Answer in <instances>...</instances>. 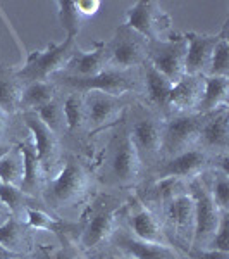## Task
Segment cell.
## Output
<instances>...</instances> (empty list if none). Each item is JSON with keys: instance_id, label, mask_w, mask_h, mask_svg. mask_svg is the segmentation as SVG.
<instances>
[{"instance_id": "30bf717a", "label": "cell", "mask_w": 229, "mask_h": 259, "mask_svg": "<svg viewBox=\"0 0 229 259\" xmlns=\"http://www.w3.org/2000/svg\"><path fill=\"white\" fill-rule=\"evenodd\" d=\"M203 114L165 116L164 139H162V161L181 152L198 147L200 132L203 126Z\"/></svg>"}, {"instance_id": "9a60e30c", "label": "cell", "mask_w": 229, "mask_h": 259, "mask_svg": "<svg viewBox=\"0 0 229 259\" xmlns=\"http://www.w3.org/2000/svg\"><path fill=\"white\" fill-rule=\"evenodd\" d=\"M119 221L124 225L135 237L155 244L170 245L162 227V221L152 209H148L135 194L124 200V206L121 209Z\"/></svg>"}, {"instance_id": "52a82bcc", "label": "cell", "mask_w": 229, "mask_h": 259, "mask_svg": "<svg viewBox=\"0 0 229 259\" xmlns=\"http://www.w3.org/2000/svg\"><path fill=\"white\" fill-rule=\"evenodd\" d=\"M188 192L195 202V233L193 240H191V247L207 249L219 227L220 216L224 211H220L212 199L203 175L190 180Z\"/></svg>"}, {"instance_id": "ba28073f", "label": "cell", "mask_w": 229, "mask_h": 259, "mask_svg": "<svg viewBox=\"0 0 229 259\" xmlns=\"http://www.w3.org/2000/svg\"><path fill=\"white\" fill-rule=\"evenodd\" d=\"M105 47L109 54L110 69H140L147 62L148 40L124 23L116 28L112 38L105 41Z\"/></svg>"}, {"instance_id": "60d3db41", "label": "cell", "mask_w": 229, "mask_h": 259, "mask_svg": "<svg viewBox=\"0 0 229 259\" xmlns=\"http://www.w3.org/2000/svg\"><path fill=\"white\" fill-rule=\"evenodd\" d=\"M90 259H131V257L124 256L123 252H119L118 249H114L109 244V249H107V250H103L102 247H100V249L95 250V252H91Z\"/></svg>"}, {"instance_id": "7bdbcfd3", "label": "cell", "mask_w": 229, "mask_h": 259, "mask_svg": "<svg viewBox=\"0 0 229 259\" xmlns=\"http://www.w3.org/2000/svg\"><path fill=\"white\" fill-rule=\"evenodd\" d=\"M11 216H12V214H11V211L7 209V207H6V204H4L2 200H0V225H4V223H6V221L9 220Z\"/></svg>"}, {"instance_id": "d6986e66", "label": "cell", "mask_w": 229, "mask_h": 259, "mask_svg": "<svg viewBox=\"0 0 229 259\" xmlns=\"http://www.w3.org/2000/svg\"><path fill=\"white\" fill-rule=\"evenodd\" d=\"M203 89H205V76L185 74L180 81L173 85L167 99V107H165V116L195 114L202 100Z\"/></svg>"}, {"instance_id": "bcb514c9", "label": "cell", "mask_w": 229, "mask_h": 259, "mask_svg": "<svg viewBox=\"0 0 229 259\" xmlns=\"http://www.w3.org/2000/svg\"><path fill=\"white\" fill-rule=\"evenodd\" d=\"M18 259H24V257H18Z\"/></svg>"}, {"instance_id": "1f68e13d", "label": "cell", "mask_w": 229, "mask_h": 259, "mask_svg": "<svg viewBox=\"0 0 229 259\" xmlns=\"http://www.w3.org/2000/svg\"><path fill=\"white\" fill-rule=\"evenodd\" d=\"M0 200L6 204V207L14 218L23 221H26L28 207H36L35 204L40 202V199H33L30 195L23 194L18 187L4 185V183H0Z\"/></svg>"}, {"instance_id": "4fadbf2b", "label": "cell", "mask_w": 229, "mask_h": 259, "mask_svg": "<svg viewBox=\"0 0 229 259\" xmlns=\"http://www.w3.org/2000/svg\"><path fill=\"white\" fill-rule=\"evenodd\" d=\"M162 227L170 242L178 250L191 245L195 233V202L190 192H185L173 202L167 204L160 214Z\"/></svg>"}, {"instance_id": "4316f807", "label": "cell", "mask_w": 229, "mask_h": 259, "mask_svg": "<svg viewBox=\"0 0 229 259\" xmlns=\"http://www.w3.org/2000/svg\"><path fill=\"white\" fill-rule=\"evenodd\" d=\"M21 94H23V83L18 78V68L0 64V109L9 116L19 112Z\"/></svg>"}, {"instance_id": "83f0119b", "label": "cell", "mask_w": 229, "mask_h": 259, "mask_svg": "<svg viewBox=\"0 0 229 259\" xmlns=\"http://www.w3.org/2000/svg\"><path fill=\"white\" fill-rule=\"evenodd\" d=\"M229 104V78L224 76H205V89L202 100L198 104L197 114H210V112L227 107Z\"/></svg>"}, {"instance_id": "f546056e", "label": "cell", "mask_w": 229, "mask_h": 259, "mask_svg": "<svg viewBox=\"0 0 229 259\" xmlns=\"http://www.w3.org/2000/svg\"><path fill=\"white\" fill-rule=\"evenodd\" d=\"M24 177V157L19 145L14 144L9 152H6L0 159V183L11 187H21Z\"/></svg>"}, {"instance_id": "7a4b0ae2", "label": "cell", "mask_w": 229, "mask_h": 259, "mask_svg": "<svg viewBox=\"0 0 229 259\" xmlns=\"http://www.w3.org/2000/svg\"><path fill=\"white\" fill-rule=\"evenodd\" d=\"M93 185L90 171L74 156L66 159L57 177L47 178L41 189L40 200L50 212H62L78 206L86 199Z\"/></svg>"}, {"instance_id": "cb8c5ba5", "label": "cell", "mask_w": 229, "mask_h": 259, "mask_svg": "<svg viewBox=\"0 0 229 259\" xmlns=\"http://www.w3.org/2000/svg\"><path fill=\"white\" fill-rule=\"evenodd\" d=\"M26 223L33 230H41V232H52L57 237L62 245H71V237L78 235L80 237L83 223L81 220L78 223L73 221L57 218V216L48 214L41 207H28L26 211Z\"/></svg>"}, {"instance_id": "e575fe53", "label": "cell", "mask_w": 229, "mask_h": 259, "mask_svg": "<svg viewBox=\"0 0 229 259\" xmlns=\"http://www.w3.org/2000/svg\"><path fill=\"white\" fill-rule=\"evenodd\" d=\"M209 175L210 178H207L205 175H203V178L207 182L212 199L220 211H229V175L220 171L219 168L209 171Z\"/></svg>"}, {"instance_id": "5b68a950", "label": "cell", "mask_w": 229, "mask_h": 259, "mask_svg": "<svg viewBox=\"0 0 229 259\" xmlns=\"http://www.w3.org/2000/svg\"><path fill=\"white\" fill-rule=\"evenodd\" d=\"M50 81L59 90L68 92H102L116 97H141V69H107L90 78H74L57 73L50 78Z\"/></svg>"}, {"instance_id": "ee69618b", "label": "cell", "mask_w": 229, "mask_h": 259, "mask_svg": "<svg viewBox=\"0 0 229 259\" xmlns=\"http://www.w3.org/2000/svg\"><path fill=\"white\" fill-rule=\"evenodd\" d=\"M18 257H23V256H18V254L11 252V250H7L6 247L0 245V259H18Z\"/></svg>"}, {"instance_id": "ac0fdd59", "label": "cell", "mask_w": 229, "mask_h": 259, "mask_svg": "<svg viewBox=\"0 0 229 259\" xmlns=\"http://www.w3.org/2000/svg\"><path fill=\"white\" fill-rule=\"evenodd\" d=\"M188 183L190 182H186V180L173 178V177L150 178L147 183H143L135 192V195L148 209H152L160 218L162 211L167 207L169 202H173L174 199L180 197L185 192H188Z\"/></svg>"}, {"instance_id": "7c38bea8", "label": "cell", "mask_w": 229, "mask_h": 259, "mask_svg": "<svg viewBox=\"0 0 229 259\" xmlns=\"http://www.w3.org/2000/svg\"><path fill=\"white\" fill-rule=\"evenodd\" d=\"M86 130L91 133L114 128L126 114L128 107L135 102L133 97H116L102 92H85Z\"/></svg>"}, {"instance_id": "277c9868", "label": "cell", "mask_w": 229, "mask_h": 259, "mask_svg": "<svg viewBox=\"0 0 229 259\" xmlns=\"http://www.w3.org/2000/svg\"><path fill=\"white\" fill-rule=\"evenodd\" d=\"M124 200L112 194H98L91 200L88 209L83 214V228L78 237L81 254H91L97 249L109 244L110 235L119 225V214Z\"/></svg>"}, {"instance_id": "7402d4cb", "label": "cell", "mask_w": 229, "mask_h": 259, "mask_svg": "<svg viewBox=\"0 0 229 259\" xmlns=\"http://www.w3.org/2000/svg\"><path fill=\"white\" fill-rule=\"evenodd\" d=\"M186 38V74H197V76H207L210 68L212 54L219 41L217 35H207V33H195L188 31L183 33Z\"/></svg>"}, {"instance_id": "3957f363", "label": "cell", "mask_w": 229, "mask_h": 259, "mask_svg": "<svg viewBox=\"0 0 229 259\" xmlns=\"http://www.w3.org/2000/svg\"><path fill=\"white\" fill-rule=\"evenodd\" d=\"M126 123L145 171L153 169L162 161L165 116L133 102L126 111Z\"/></svg>"}, {"instance_id": "74e56055", "label": "cell", "mask_w": 229, "mask_h": 259, "mask_svg": "<svg viewBox=\"0 0 229 259\" xmlns=\"http://www.w3.org/2000/svg\"><path fill=\"white\" fill-rule=\"evenodd\" d=\"M81 254V250L73 245H64V249L61 250H48L45 247L36 249L35 245V259H78Z\"/></svg>"}, {"instance_id": "8992f818", "label": "cell", "mask_w": 229, "mask_h": 259, "mask_svg": "<svg viewBox=\"0 0 229 259\" xmlns=\"http://www.w3.org/2000/svg\"><path fill=\"white\" fill-rule=\"evenodd\" d=\"M78 49L76 38L66 36L64 41H50L45 50H35L28 56L26 64L18 68V78L24 85L33 81H47L53 74L64 71L66 64Z\"/></svg>"}, {"instance_id": "d4e9b609", "label": "cell", "mask_w": 229, "mask_h": 259, "mask_svg": "<svg viewBox=\"0 0 229 259\" xmlns=\"http://www.w3.org/2000/svg\"><path fill=\"white\" fill-rule=\"evenodd\" d=\"M0 245L18 256H28L35 249V230L28 227L26 221L11 216L0 225Z\"/></svg>"}, {"instance_id": "e0dca14e", "label": "cell", "mask_w": 229, "mask_h": 259, "mask_svg": "<svg viewBox=\"0 0 229 259\" xmlns=\"http://www.w3.org/2000/svg\"><path fill=\"white\" fill-rule=\"evenodd\" d=\"M26 128L30 130V137L35 145L36 156L43 168L45 175L50 177L55 166L61 162L62 150H61V137H57L48 126H45L36 112H23L21 114Z\"/></svg>"}, {"instance_id": "ffe728a7", "label": "cell", "mask_w": 229, "mask_h": 259, "mask_svg": "<svg viewBox=\"0 0 229 259\" xmlns=\"http://www.w3.org/2000/svg\"><path fill=\"white\" fill-rule=\"evenodd\" d=\"M198 147L207 150L214 157L229 156V107H220L210 114H205Z\"/></svg>"}, {"instance_id": "f35d334b", "label": "cell", "mask_w": 229, "mask_h": 259, "mask_svg": "<svg viewBox=\"0 0 229 259\" xmlns=\"http://www.w3.org/2000/svg\"><path fill=\"white\" fill-rule=\"evenodd\" d=\"M183 256L186 259H229V252H222V250L215 249H198V247H186L181 249Z\"/></svg>"}, {"instance_id": "f6af8a7d", "label": "cell", "mask_w": 229, "mask_h": 259, "mask_svg": "<svg viewBox=\"0 0 229 259\" xmlns=\"http://www.w3.org/2000/svg\"><path fill=\"white\" fill-rule=\"evenodd\" d=\"M12 145H14V144H2V145H0V159H2V156H4V154H6V152H9Z\"/></svg>"}, {"instance_id": "d590c367", "label": "cell", "mask_w": 229, "mask_h": 259, "mask_svg": "<svg viewBox=\"0 0 229 259\" xmlns=\"http://www.w3.org/2000/svg\"><path fill=\"white\" fill-rule=\"evenodd\" d=\"M57 18H59L62 30L66 31V36L76 38L78 33L81 31L83 21L85 19L78 12L74 2H71V0H59L57 2Z\"/></svg>"}, {"instance_id": "4dcf8cb0", "label": "cell", "mask_w": 229, "mask_h": 259, "mask_svg": "<svg viewBox=\"0 0 229 259\" xmlns=\"http://www.w3.org/2000/svg\"><path fill=\"white\" fill-rule=\"evenodd\" d=\"M64 104L66 124L68 133H80L86 130V107H85V95L80 92H69L68 97L62 100Z\"/></svg>"}, {"instance_id": "484cf974", "label": "cell", "mask_w": 229, "mask_h": 259, "mask_svg": "<svg viewBox=\"0 0 229 259\" xmlns=\"http://www.w3.org/2000/svg\"><path fill=\"white\" fill-rule=\"evenodd\" d=\"M19 149L23 152L24 157V177L21 182V192L26 195H30L33 199H40L41 189H43V183L47 180L43 168H41L38 156H36L35 145H33L31 137L30 139H24L19 142Z\"/></svg>"}, {"instance_id": "603a6c76", "label": "cell", "mask_w": 229, "mask_h": 259, "mask_svg": "<svg viewBox=\"0 0 229 259\" xmlns=\"http://www.w3.org/2000/svg\"><path fill=\"white\" fill-rule=\"evenodd\" d=\"M107 69H110V66L105 41H95L93 49L88 50V52H83L80 47L74 50L73 57L61 73L74 78H90L97 76V74Z\"/></svg>"}, {"instance_id": "836d02e7", "label": "cell", "mask_w": 229, "mask_h": 259, "mask_svg": "<svg viewBox=\"0 0 229 259\" xmlns=\"http://www.w3.org/2000/svg\"><path fill=\"white\" fill-rule=\"evenodd\" d=\"M36 116H38V118L43 121L45 126H48L57 137H62L64 133H68L64 104H62V99L59 95L50 100V102H47L45 106H41L40 109L36 111Z\"/></svg>"}, {"instance_id": "d6a6232c", "label": "cell", "mask_w": 229, "mask_h": 259, "mask_svg": "<svg viewBox=\"0 0 229 259\" xmlns=\"http://www.w3.org/2000/svg\"><path fill=\"white\" fill-rule=\"evenodd\" d=\"M207 76L229 78V19H226L222 30L219 31V41L214 49V54H212Z\"/></svg>"}, {"instance_id": "b9f144b4", "label": "cell", "mask_w": 229, "mask_h": 259, "mask_svg": "<svg viewBox=\"0 0 229 259\" xmlns=\"http://www.w3.org/2000/svg\"><path fill=\"white\" fill-rule=\"evenodd\" d=\"M11 116L7 114V112H4L0 109V145L2 144H7L6 142V135L7 132H9V124H11Z\"/></svg>"}, {"instance_id": "5bb4252c", "label": "cell", "mask_w": 229, "mask_h": 259, "mask_svg": "<svg viewBox=\"0 0 229 259\" xmlns=\"http://www.w3.org/2000/svg\"><path fill=\"white\" fill-rule=\"evenodd\" d=\"M186 38L183 33H173L169 38L148 41L147 61L157 71H160L173 83L180 81L186 74Z\"/></svg>"}, {"instance_id": "6da1fadb", "label": "cell", "mask_w": 229, "mask_h": 259, "mask_svg": "<svg viewBox=\"0 0 229 259\" xmlns=\"http://www.w3.org/2000/svg\"><path fill=\"white\" fill-rule=\"evenodd\" d=\"M145 168L131 140L126 114L114 126L103 154L98 178L109 189H135L141 182Z\"/></svg>"}, {"instance_id": "ab89813d", "label": "cell", "mask_w": 229, "mask_h": 259, "mask_svg": "<svg viewBox=\"0 0 229 259\" xmlns=\"http://www.w3.org/2000/svg\"><path fill=\"white\" fill-rule=\"evenodd\" d=\"M74 6H76L78 12L81 14V18L86 19L97 14L102 2H100V0H78V2H74Z\"/></svg>"}, {"instance_id": "8d00e7d4", "label": "cell", "mask_w": 229, "mask_h": 259, "mask_svg": "<svg viewBox=\"0 0 229 259\" xmlns=\"http://www.w3.org/2000/svg\"><path fill=\"white\" fill-rule=\"evenodd\" d=\"M207 249L222 250V252H229V211H224L220 216L219 227L215 230L214 237H212L210 244Z\"/></svg>"}, {"instance_id": "2e32d148", "label": "cell", "mask_w": 229, "mask_h": 259, "mask_svg": "<svg viewBox=\"0 0 229 259\" xmlns=\"http://www.w3.org/2000/svg\"><path fill=\"white\" fill-rule=\"evenodd\" d=\"M109 244L131 259H186L174 245L155 244L135 237L121 221L110 235Z\"/></svg>"}, {"instance_id": "9c48e42d", "label": "cell", "mask_w": 229, "mask_h": 259, "mask_svg": "<svg viewBox=\"0 0 229 259\" xmlns=\"http://www.w3.org/2000/svg\"><path fill=\"white\" fill-rule=\"evenodd\" d=\"M126 26L148 41L165 40L173 35V19L155 0H138L126 12Z\"/></svg>"}, {"instance_id": "8fae6325", "label": "cell", "mask_w": 229, "mask_h": 259, "mask_svg": "<svg viewBox=\"0 0 229 259\" xmlns=\"http://www.w3.org/2000/svg\"><path fill=\"white\" fill-rule=\"evenodd\" d=\"M217 161L219 157H214L202 147H193L186 150V152H181L178 156L160 161L155 168L148 171V175L150 178L173 177L190 182V180L198 178L214 168H217Z\"/></svg>"}, {"instance_id": "44dd1931", "label": "cell", "mask_w": 229, "mask_h": 259, "mask_svg": "<svg viewBox=\"0 0 229 259\" xmlns=\"http://www.w3.org/2000/svg\"><path fill=\"white\" fill-rule=\"evenodd\" d=\"M140 69H141V99H143V106H147L148 109L160 112L162 116H165L167 99L174 83L169 78H165L160 71L153 68L148 61Z\"/></svg>"}, {"instance_id": "f1b7e54d", "label": "cell", "mask_w": 229, "mask_h": 259, "mask_svg": "<svg viewBox=\"0 0 229 259\" xmlns=\"http://www.w3.org/2000/svg\"><path fill=\"white\" fill-rule=\"evenodd\" d=\"M59 89L52 81H33L23 87V94L19 100V112H36L52 99L57 97Z\"/></svg>"}]
</instances>
